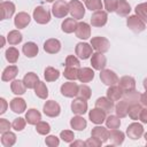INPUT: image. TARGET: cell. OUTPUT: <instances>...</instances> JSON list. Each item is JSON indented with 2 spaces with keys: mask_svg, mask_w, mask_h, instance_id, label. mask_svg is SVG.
Here are the masks:
<instances>
[{
  "mask_svg": "<svg viewBox=\"0 0 147 147\" xmlns=\"http://www.w3.org/2000/svg\"><path fill=\"white\" fill-rule=\"evenodd\" d=\"M126 24H127V28L133 31L134 33H140L145 30L146 28V23L137 15H131L127 17V21H126Z\"/></svg>",
  "mask_w": 147,
  "mask_h": 147,
  "instance_id": "6da1fadb",
  "label": "cell"
},
{
  "mask_svg": "<svg viewBox=\"0 0 147 147\" xmlns=\"http://www.w3.org/2000/svg\"><path fill=\"white\" fill-rule=\"evenodd\" d=\"M69 13L71 14V17L76 20H82L85 15V8L83 3L78 0H71L69 3Z\"/></svg>",
  "mask_w": 147,
  "mask_h": 147,
  "instance_id": "7a4b0ae2",
  "label": "cell"
},
{
  "mask_svg": "<svg viewBox=\"0 0 147 147\" xmlns=\"http://www.w3.org/2000/svg\"><path fill=\"white\" fill-rule=\"evenodd\" d=\"M91 46L99 53H106L109 51L110 42L105 37H93L91 39Z\"/></svg>",
  "mask_w": 147,
  "mask_h": 147,
  "instance_id": "3957f363",
  "label": "cell"
},
{
  "mask_svg": "<svg viewBox=\"0 0 147 147\" xmlns=\"http://www.w3.org/2000/svg\"><path fill=\"white\" fill-rule=\"evenodd\" d=\"M68 13H69V5L64 0H57V1H55V3L52 7V14L55 17L62 18V17L67 16Z\"/></svg>",
  "mask_w": 147,
  "mask_h": 147,
  "instance_id": "277c9868",
  "label": "cell"
},
{
  "mask_svg": "<svg viewBox=\"0 0 147 147\" xmlns=\"http://www.w3.org/2000/svg\"><path fill=\"white\" fill-rule=\"evenodd\" d=\"M76 55L82 60H87L93 54V47L87 42H78L75 48Z\"/></svg>",
  "mask_w": 147,
  "mask_h": 147,
  "instance_id": "5b68a950",
  "label": "cell"
},
{
  "mask_svg": "<svg viewBox=\"0 0 147 147\" xmlns=\"http://www.w3.org/2000/svg\"><path fill=\"white\" fill-rule=\"evenodd\" d=\"M33 18L38 24H46L51 21V13L41 6H38L33 10Z\"/></svg>",
  "mask_w": 147,
  "mask_h": 147,
  "instance_id": "8992f818",
  "label": "cell"
},
{
  "mask_svg": "<svg viewBox=\"0 0 147 147\" xmlns=\"http://www.w3.org/2000/svg\"><path fill=\"white\" fill-rule=\"evenodd\" d=\"M100 79L105 85H108V86L116 85L119 80L117 75L110 69H102L100 72Z\"/></svg>",
  "mask_w": 147,
  "mask_h": 147,
  "instance_id": "52a82bcc",
  "label": "cell"
},
{
  "mask_svg": "<svg viewBox=\"0 0 147 147\" xmlns=\"http://www.w3.org/2000/svg\"><path fill=\"white\" fill-rule=\"evenodd\" d=\"M42 110H44V114L46 116H48V117H56L61 113V107H60V105L56 101L48 100V101L45 102Z\"/></svg>",
  "mask_w": 147,
  "mask_h": 147,
  "instance_id": "ba28073f",
  "label": "cell"
},
{
  "mask_svg": "<svg viewBox=\"0 0 147 147\" xmlns=\"http://www.w3.org/2000/svg\"><path fill=\"white\" fill-rule=\"evenodd\" d=\"M78 90H79V86L75 83V80L67 82L61 85V94L67 98H75L76 95H78Z\"/></svg>",
  "mask_w": 147,
  "mask_h": 147,
  "instance_id": "9c48e42d",
  "label": "cell"
},
{
  "mask_svg": "<svg viewBox=\"0 0 147 147\" xmlns=\"http://www.w3.org/2000/svg\"><path fill=\"white\" fill-rule=\"evenodd\" d=\"M126 134L130 139L132 140H138L139 138H141V136L144 134V127L140 123H137V122H133L131 123L127 129H126Z\"/></svg>",
  "mask_w": 147,
  "mask_h": 147,
  "instance_id": "30bf717a",
  "label": "cell"
},
{
  "mask_svg": "<svg viewBox=\"0 0 147 147\" xmlns=\"http://www.w3.org/2000/svg\"><path fill=\"white\" fill-rule=\"evenodd\" d=\"M107 20H108V14H107V11L98 10V11H95V13L91 16V24H92V26L101 28V26H103V25L107 23Z\"/></svg>",
  "mask_w": 147,
  "mask_h": 147,
  "instance_id": "8fae6325",
  "label": "cell"
},
{
  "mask_svg": "<svg viewBox=\"0 0 147 147\" xmlns=\"http://www.w3.org/2000/svg\"><path fill=\"white\" fill-rule=\"evenodd\" d=\"M91 64L93 67L94 70H102L105 69L106 64H107V59L106 56L103 55V53H93L92 54V57H91Z\"/></svg>",
  "mask_w": 147,
  "mask_h": 147,
  "instance_id": "7c38bea8",
  "label": "cell"
},
{
  "mask_svg": "<svg viewBox=\"0 0 147 147\" xmlns=\"http://www.w3.org/2000/svg\"><path fill=\"white\" fill-rule=\"evenodd\" d=\"M71 110L76 115H84L87 111V102L83 98H76L71 102Z\"/></svg>",
  "mask_w": 147,
  "mask_h": 147,
  "instance_id": "4fadbf2b",
  "label": "cell"
},
{
  "mask_svg": "<svg viewBox=\"0 0 147 147\" xmlns=\"http://www.w3.org/2000/svg\"><path fill=\"white\" fill-rule=\"evenodd\" d=\"M88 118H90V121H91L92 123H94V124H102L103 122H106V113H105L102 109L95 107L94 109L90 110V113H88Z\"/></svg>",
  "mask_w": 147,
  "mask_h": 147,
  "instance_id": "5bb4252c",
  "label": "cell"
},
{
  "mask_svg": "<svg viewBox=\"0 0 147 147\" xmlns=\"http://www.w3.org/2000/svg\"><path fill=\"white\" fill-rule=\"evenodd\" d=\"M0 11H1V20L10 18L15 13V5L10 1H2L0 5Z\"/></svg>",
  "mask_w": 147,
  "mask_h": 147,
  "instance_id": "9a60e30c",
  "label": "cell"
},
{
  "mask_svg": "<svg viewBox=\"0 0 147 147\" xmlns=\"http://www.w3.org/2000/svg\"><path fill=\"white\" fill-rule=\"evenodd\" d=\"M60 49H61V42L55 38L47 39L44 42V51L48 54H56L60 52Z\"/></svg>",
  "mask_w": 147,
  "mask_h": 147,
  "instance_id": "2e32d148",
  "label": "cell"
},
{
  "mask_svg": "<svg viewBox=\"0 0 147 147\" xmlns=\"http://www.w3.org/2000/svg\"><path fill=\"white\" fill-rule=\"evenodd\" d=\"M118 85L123 90L124 93L125 92H131V91L136 90V80L131 76H123L118 80Z\"/></svg>",
  "mask_w": 147,
  "mask_h": 147,
  "instance_id": "e0dca14e",
  "label": "cell"
},
{
  "mask_svg": "<svg viewBox=\"0 0 147 147\" xmlns=\"http://www.w3.org/2000/svg\"><path fill=\"white\" fill-rule=\"evenodd\" d=\"M31 21V17L28 13L25 11H21L18 14H16L15 18H14V24L17 29H24Z\"/></svg>",
  "mask_w": 147,
  "mask_h": 147,
  "instance_id": "ac0fdd59",
  "label": "cell"
},
{
  "mask_svg": "<svg viewBox=\"0 0 147 147\" xmlns=\"http://www.w3.org/2000/svg\"><path fill=\"white\" fill-rule=\"evenodd\" d=\"M76 37L79 38V39H87L90 36H91V28L87 23L85 22H79L77 24V28H76Z\"/></svg>",
  "mask_w": 147,
  "mask_h": 147,
  "instance_id": "d6986e66",
  "label": "cell"
},
{
  "mask_svg": "<svg viewBox=\"0 0 147 147\" xmlns=\"http://www.w3.org/2000/svg\"><path fill=\"white\" fill-rule=\"evenodd\" d=\"M132 103L130 101H127L126 99H123L121 101L117 102V105L115 106V111H116V115L119 117V118H123L125 116H127V111H129V107L131 106Z\"/></svg>",
  "mask_w": 147,
  "mask_h": 147,
  "instance_id": "ffe728a7",
  "label": "cell"
},
{
  "mask_svg": "<svg viewBox=\"0 0 147 147\" xmlns=\"http://www.w3.org/2000/svg\"><path fill=\"white\" fill-rule=\"evenodd\" d=\"M95 107L102 109L107 114V113H110L113 110V108H114V101H111L107 96H101V98H99L95 101Z\"/></svg>",
  "mask_w": 147,
  "mask_h": 147,
  "instance_id": "44dd1931",
  "label": "cell"
},
{
  "mask_svg": "<svg viewBox=\"0 0 147 147\" xmlns=\"http://www.w3.org/2000/svg\"><path fill=\"white\" fill-rule=\"evenodd\" d=\"M123 90L119 87V85H111L107 90V98H109L111 101H118L119 99L123 98Z\"/></svg>",
  "mask_w": 147,
  "mask_h": 147,
  "instance_id": "7402d4cb",
  "label": "cell"
},
{
  "mask_svg": "<svg viewBox=\"0 0 147 147\" xmlns=\"http://www.w3.org/2000/svg\"><path fill=\"white\" fill-rule=\"evenodd\" d=\"M10 109L16 114H22L26 109L25 100L22 98H14L10 101Z\"/></svg>",
  "mask_w": 147,
  "mask_h": 147,
  "instance_id": "603a6c76",
  "label": "cell"
},
{
  "mask_svg": "<svg viewBox=\"0 0 147 147\" xmlns=\"http://www.w3.org/2000/svg\"><path fill=\"white\" fill-rule=\"evenodd\" d=\"M94 78V71L91 68H79L78 80L80 83H88Z\"/></svg>",
  "mask_w": 147,
  "mask_h": 147,
  "instance_id": "cb8c5ba5",
  "label": "cell"
},
{
  "mask_svg": "<svg viewBox=\"0 0 147 147\" xmlns=\"http://www.w3.org/2000/svg\"><path fill=\"white\" fill-rule=\"evenodd\" d=\"M91 136L99 138L102 142H106L109 139V131L103 126H95L91 131Z\"/></svg>",
  "mask_w": 147,
  "mask_h": 147,
  "instance_id": "d4e9b609",
  "label": "cell"
},
{
  "mask_svg": "<svg viewBox=\"0 0 147 147\" xmlns=\"http://www.w3.org/2000/svg\"><path fill=\"white\" fill-rule=\"evenodd\" d=\"M108 140H110V142L113 145H116V146L122 145L124 141V133L117 129H111L109 131V139Z\"/></svg>",
  "mask_w": 147,
  "mask_h": 147,
  "instance_id": "484cf974",
  "label": "cell"
},
{
  "mask_svg": "<svg viewBox=\"0 0 147 147\" xmlns=\"http://www.w3.org/2000/svg\"><path fill=\"white\" fill-rule=\"evenodd\" d=\"M22 51H23V53L26 57H34L39 52V48H38L37 44H34L32 41H29V42H25L23 45Z\"/></svg>",
  "mask_w": 147,
  "mask_h": 147,
  "instance_id": "4316f807",
  "label": "cell"
},
{
  "mask_svg": "<svg viewBox=\"0 0 147 147\" xmlns=\"http://www.w3.org/2000/svg\"><path fill=\"white\" fill-rule=\"evenodd\" d=\"M18 74V68L16 65H9L3 71H2V75H1V79L3 82H9V80H13Z\"/></svg>",
  "mask_w": 147,
  "mask_h": 147,
  "instance_id": "83f0119b",
  "label": "cell"
},
{
  "mask_svg": "<svg viewBox=\"0 0 147 147\" xmlns=\"http://www.w3.org/2000/svg\"><path fill=\"white\" fill-rule=\"evenodd\" d=\"M25 119H26V122H28L29 124L36 125L38 122H40V119H41V114H40L37 109L31 108V109H29V110L26 111V114H25Z\"/></svg>",
  "mask_w": 147,
  "mask_h": 147,
  "instance_id": "f1b7e54d",
  "label": "cell"
},
{
  "mask_svg": "<svg viewBox=\"0 0 147 147\" xmlns=\"http://www.w3.org/2000/svg\"><path fill=\"white\" fill-rule=\"evenodd\" d=\"M87 123H86V119L84 117H82L80 115H77V116H74L71 119H70V126L74 129V130H77V131H83L85 127H86Z\"/></svg>",
  "mask_w": 147,
  "mask_h": 147,
  "instance_id": "f546056e",
  "label": "cell"
},
{
  "mask_svg": "<svg viewBox=\"0 0 147 147\" xmlns=\"http://www.w3.org/2000/svg\"><path fill=\"white\" fill-rule=\"evenodd\" d=\"M77 21L76 18L74 17H70V18H65L62 24H61V29L63 32L65 33H72L74 31H76V28H77Z\"/></svg>",
  "mask_w": 147,
  "mask_h": 147,
  "instance_id": "4dcf8cb0",
  "label": "cell"
},
{
  "mask_svg": "<svg viewBox=\"0 0 147 147\" xmlns=\"http://www.w3.org/2000/svg\"><path fill=\"white\" fill-rule=\"evenodd\" d=\"M115 11L118 16H127L131 11V6L126 0H118Z\"/></svg>",
  "mask_w": 147,
  "mask_h": 147,
  "instance_id": "1f68e13d",
  "label": "cell"
},
{
  "mask_svg": "<svg viewBox=\"0 0 147 147\" xmlns=\"http://www.w3.org/2000/svg\"><path fill=\"white\" fill-rule=\"evenodd\" d=\"M26 88H28V87L25 86L24 82H23V80H20V79H15V80H13L11 84H10V90H11V92H13L14 94H16V95H22V94H24Z\"/></svg>",
  "mask_w": 147,
  "mask_h": 147,
  "instance_id": "d6a6232c",
  "label": "cell"
},
{
  "mask_svg": "<svg viewBox=\"0 0 147 147\" xmlns=\"http://www.w3.org/2000/svg\"><path fill=\"white\" fill-rule=\"evenodd\" d=\"M23 82H24V84H25V86H26L28 88H34L36 85H37L38 82H39V77H38V75L34 74V72H28V74H25V76L23 77Z\"/></svg>",
  "mask_w": 147,
  "mask_h": 147,
  "instance_id": "836d02e7",
  "label": "cell"
},
{
  "mask_svg": "<svg viewBox=\"0 0 147 147\" xmlns=\"http://www.w3.org/2000/svg\"><path fill=\"white\" fill-rule=\"evenodd\" d=\"M44 77H45L46 82H55L60 77V71L53 67H46Z\"/></svg>",
  "mask_w": 147,
  "mask_h": 147,
  "instance_id": "e575fe53",
  "label": "cell"
},
{
  "mask_svg": "<svg viewBox=\"0 0 147 147\" xmlns=\"http://www.w3.org/2000/svg\"><path fill=\"white\" fill-rule=\"evenodd\" d=\"M16 142V134L14 132L7 131L5 133H2L1 136V144L5 147H10Z\"/></svg>",
  "mask_w": 147,
  "mask_h": 147,
  "instance_id": "d590c367",
  "label": "cell"
},
{
  "mask_svg": "<svg viewBox=\"0 0 147 147\" xmlns=\"http://www.w3.org/2000/svg\"><path fill=\"white\" fill-rule=\"evenodd\" d=\"M34 93H36V95L38 96V98H40V99H46L47 96H48V88H47V86H46V84L44 83V82H38V84L36 85V87H34Z\"/></svg>",
  "mask_w": 147,
  "mask_h": 147,
  "instance_id": "8d00e7d4",
  "label": "cell"
},
{
  "mask_svg": "<svg viewBox=\"0 0 147 147\" xmlns=\"http://www.w3.org/2000/svg\"><path fill=\"white\" fill-rule=\"evenodd\" d=\"M78 72H79V68L65 67V69L63 71V76H64V78H67L69 80H76V79H78Z\"/></svg>",
  "mask_w": 147,
  "mask_h": 147,
  "instance_id": "74e56055",
  "label": "cell"
},
{
  "mask_svg": "<svg viewBox=\"0 0 147 147\" xmlns=\"http://www.w3.org/2000/svg\"><path fill=\"white\" fill-rule=\"evenodd\" d=\"M141 106L137 102V103H132L130 107H129V111H127V115L131 119L136 121V119H139V116H140V113H141Z\"/></svg>",
  "mask_w": 147,
  "mask_h": 147,
  "instance_id": "f35d334b",
  "label": "cell"
},
{
  "mask_svg": "<svg viewBox=\"0 0 147 147\" xmlns=\"http://www.w3.org/2000/svg\"><path fill=\"white\" fill-rule=\"evenodd\" d=\"M22 39H23L22 33L18 30H13L7 36V40H8V42L10 45H17V44H20L22 41Z\"/></svg>",
  "mask_w": 147,
  "mask_h": 147,
  "instance_id": "ab89813d",
  "label": "cell"
},
{
  "mask_svg": "<svg viewBox=\"0 0 147 147\" xmlns=\"http://www.w3.org/2000/svg\"><path fill=\"white\" fill-rule=\"evenodd\" d=\"M6 60L9 62V63H16L17 60H18V51L15 48V47H9L6 49Z\"/></svg>",
  "mask_w": 147,
  "mask_h": 147,
  "instance_id": "60d3db41",
  "label": "cell"
},
{
  "mask_svg": "<svg viewBox=\"0 0 147 147\" xmlns=\"http://www.w3.org/2000/svg\"><path fill=\"white\" fill-rule=\"evenodd\" d=\"M106 125L108 129H118L121 125V119L117 115H110L106 118Z\"/></svg>",
  "mask_w": 147,
  "mask_h": 147,
  "instance_id": "b9f144b4",
  "label": "cell"
},
{
  "mask_svg": "<svg viewBox=\"0 0 147 147\" xmlns=\"http://www.w3.org/2000/svg\"><path fill=\"white\" fill-rule=\"evenodd\" d=\"M85 6L87 9H90L91 11H98V10H101L102 9V1L101 0H86L85 1Z\"/></svg>",
  "mask_w": 147,
  "mask_h": 147,
  "instance_id": "7bdbcfd3",
  "label": "cell"
},
{
  "mask_svg": "<svg viewBox=\"0 0 147 147\" xmlns=\"http://www.w3.org/2000/svg\"><path fill=\"white\" fill-rule=\"evenodd\" d=\"M36 131H37L39 134L46 136V134H48L49 131H51V125H49L47 122L40 121V122H38V123L36 124Z\"/></svg>",
  "mask_w": 147,
  "mask_h": 147,
  "instance_id": "ee69618b",
  "label": "cell"
},
{
  "mask_svg": "<svg viewBox=\"0 0 147 147\" xmlns=\"http://www.w3.org/2000/svg\"><path fill=\"white\" fill-rule=\"evenodd\" d=\"M140 95H141V94H139V92H137L136 90H133V91H131V92H125V93L123 94L124 99H126V100L130 101L131 103H137L138 101H140Z\"/></svg>",
  "mask_w": 147,
  "mask_h": 147,
  "instance_id": "f6af8a7d",
  "label": "cell"
},
{
  "mask_svg": "<svg viewBox=\"0 0 147 147\" xmlns=\"http://www.w3.org/2000/svg\"><path fill=\"white\" fill-rule=\"evenodd\" d=\"M78 96L83 98L85 100H88L91 98V88L87 85H79V90H78Z\"/></svg>",
  "mask_w": 147,
  "mask_h": 147,
  "instance_id": "bcb514c9",
  "label": "cell"
},
{
  "mask_svg": "<svg viewBox=\"0 0 147 147\" xmlns=\"http://www.w3.org/2000/svg\"><path fill=\"white\" fill-rule=\"evenodd\" d=\"M134 10H136V15L139 16L145 23H147V10H146L144 3H139V5H137Z\"/></svg>",
  "mask_w": 147,
  "mask_h": 147,
  "instance_id": "7dc6e473",
  "label": "cell"
},
{
  "mask_svg": "<svg viewBox=\"0 0 147 147\" xmlns=\"http://www.w3.org/2000/svg\"><path fill=\"white\" fill-rule=\"evenodd\" d=\"M25 124H26V119L22 118V117H18V118L14 119V122L11 123V126L15 131H22L25 127Z\"/></svg>",
  "mask_w": 147,
  "mask_h": 147,
  "instance_id": "c3c4849f",
  "label": "cell"
},
{
  "mask_svg": "<svg viewBox=\"0 0 147 147\" xmlns=\"http://www.w3.org/2000/svg\"><path fill=\"white\" fill-rule=\"evenodd\" d=\"M60 138H61L64 142H71V141L74 140V138H75V134H74V132L70 131V130H63V131H61V133H60Z\"/></svg>",
  "mask_w": 147,
  "mask_h": 147,
  "instance_id": "681fc988",
  "label": "cell"
},
{
  "mask_svg": "<svg viewBox=\"0 0 147 147\" xmlns=\"http://www.w3.org/2000/svg\"><path fill=\"white\" fill-rule=\"evenodd\" d=\"M65 67H76V68H79L80 67L79 60L75 55H69L65 59Z\"/></svg>",
  "mask_w": 147,
  "mask_h": 147,
  "instance_id": "f907efd6",
  "label": "cell"
},
{
  "mask_svg": "<svg viewBox=\"0 0 147 147\" xmlns=\"http://www.w3.org/2000/svg\"><path fill=\"white\" fill-rule=\"evenodd\" d=\"M117 2H118V0H105L103 1V6H105V8H106V10L108 13H113V11L116 10Z\"/></svg>",
  "mask_w": 147,
  "mask_h": 147,
  "instance_id": "816d5d0a",
  "label": "cell"
},
{
  "mask_svg": "<svg viewBox=\"0 0 147 147\" xmlns=\"http://www.w3.org/2000/svg\"><path fill=\"white\" fill-rule=\"evenodd\" d=\"M85 142H86V146L87 147H100L102 145V141L99 138L93 137V136H91V138H88Z\"/></svg>",
  "mask_w": 147,
  "mask_h": 147,
  "instance_id": "f5cc1de1",
  "label": "cell"
},
{
  "mask_svg": "<svg viewBox=\"0 0 147 147\" xmlns=\"http://www.w3.org/2000/svg\"><path fill=\"white\" fill-rule=\"evenodd\" d=\"M45 144H46L47 146H49V147H56V146H59L60 140H59V138L55 137V136H48V137H46V139H45Z\"/></svg>",
  "mask_w": 147,
  "mask_h": 147,
  "instance_id": "db71d44e",
  "label": "cell"
},
{
  "mask_svg": "<svg viewBox=\"0 0 147 147\" xmlns=\"http://www.w3.org/2000/svg\"><path fill=\"white\" fill-rule=\"evenodd\" d=\"M9 129H10V123L5 118H0V132L5 133L9 131Z\"/></svg>",
  "mask_w": 147,
  "mask_h": 147,
  "instance_id": "11a10c76",
  "label": "cell"
},
{
  "mask_svg": "<svg viewBox=\"0 0 147 147\" xmlns=\"http://www.w3.org/2000/svg\"><path fill=\"white\" fill-rule=\"evenodd\" d=\"M139 119H140V121H141L142 123L147 124V107H146V108H142V109H141V113H140Z\"/></svg>",
  "mask_w": 147,
  "mask_h": 147,
  "instance_id": "9f6ffc18",
  "label": "cell"
},
{
  "mask_svg": "<svg viewBox=\"0 0 147 147\" xmlns=\"http://www.w3.org/2000/svg\"><path fill=\"white\" fill-rule=\"evenodd\" d=\"M0 103H1V108H0V114H5L6 113V109H7V101L3 99V98H1L0 99Z\"/></svg>",
  "mask_w": 147,
  "mask_h": 147,
  "instance_id": "6f0895ef",
  "label": "cell"
},
{
  "mask_svg": "<svg viewBox=\"0 0 147 147\" xmlns=\"http://www.w3.org/2000/svg\"><path fill=\"white\" fill-rule=\"evenodd\" d=\"M78 146L84 147V146H86V142H84V141H82V140H77V141L70 142V147H78Z\"/></svg>",
  "mask_w": 147,
  "mask_h": 147,
  "instance_id": "680465c9",
  "label": "cell"
},
{
  "mask_svg": "<svg viewBox=\"0 0 147 147\" xmlns=\"http://www.w3.org/2000/svg\"><path fill=\"white\" fill-rule=\"evenodd\" d=\"M140 102H141L145 107H147V91H146L144 94L140 95Z\"/></svg>",
  "mask_w": 147,
  "mask_h": 147,
  "instance_id": "91938a15",
  "label": "cell"
},
{
  "mask_svg": "<svg viewBox=\"0 0 147 147\" xmlns=\"http://www.w3.org/2000/svg\"><path fill=\"white\" fill-rule=\"evenodd\" d=\"M144 87H145V90L147 91V78L144 79Z\"/></svg>",
  "mask_w": 147,
  "mask_h": 147,
  "instance_id": "94428289",
  "label": "cell"
},
{
  "mask_svg": "<svg viewBox=\"0 0 147 147\" xmlns=\"http://www.w3.org/2000/svg\"><path fill=\"white\" fill-rule=\"evenodd\" d=\"M145 140H146V141H147V132H146V133H145Z\"/></svg>",
  "mask_w": 147,
  "mask_h": 147,
  "instance_id": "6125c7cd",
  "label": "cell"
},
{
  "mask_svg": "<svg viewBox=\"0 0 147 147\" xmlns=\"http://www.w3.org/2000/svg\"><path fill=\"white\" fill-rule=\"evenodd\" d=\"M46 1H47V2H54L55 0H46Z\"/></svg>",
  "mask_w": 147,
  "mask_h": 147,
  "instance_id": "be15d7a7",
  "label": "cell"
},
{
  "mask_svg": "<svg viewBox=\"0 0 147 147\" xmlns=\"http://www.w3.org/2000/svg\"><path fill=\"white\" fill-rule=\"evenodd\" d=\"M144 5H145V8H146V10H147V2H144Z\"/></svg>",
  "mask_w": 147,
  "mask_h": 147,
  "instance_id": "e7e4bbea",
  "label": "cell"
},
{
  "mask_svg": "<svg viewBox=\"0 0 147 147\" xmlns=\"http://www.w3.org/2000/svg\"><path fill=\"white\" fill-rule=\"evenodd\" d=\"M146 146H147V141H146Z\"/></svg>",
  "mask_w": 147,
  "mask_h": 147,
  "instance_id": "03108f58",
  "label": "cell"
},
{
  "mask_svg": "<svg viewBox=\"0 0 147 147\" xmlns=\"http://www.w3.org/2000/svg\"><path fill=\"white\" fill-rule=\"evenodd\" d=\"M83 1H86V0H83Z\"/></svg>",
  "mask_w": 147,
  "mask_h": 147,
  "instance_id": "003e7915",
  "label": "cell"
}]
</instances>
